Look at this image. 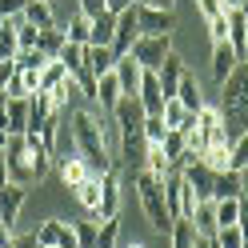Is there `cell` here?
<instances>
[{
    "label": "cell",
    "mask_w": 248,
    "mask_h": 248,
    "mask_svg": "<svg viewBox=\"0 0 248 248\" xmlns=\"http://www.w3.org/2000/svg\"><path fill=\"white\" fill-rule=\"evenodd\" d=\"M4 164H8V184H20L28 188L36 176H32V156H28V140L24 136H8L4 144Z\"/></svg>",
    "instance_id": "3957f363"
},
{
    "label": "cell",
    "mask_w": 248,
    "mask_h": 248,
    "mask_svg": "<svg viewBox=\"0 0 248 248\" xmlns=\"http://www.w3.org/2000/svg\"><path fill=\"white\" fill-rule=\"evenodd\" d=\"M44 60H48V56H40L36 48H20V52H16V68H20V72H40Z\"/></svg>",
    "instance_id": "60d3db41"
},
{
    "label": "cell",
    "mask_w": 248,
    "mask_h": 248,
    "mask_svg": "<svg viewBox=\"0 0 248 248\" xmlns=\"http://www.w3.org/2000/svg\"><path fill=\"white\" fill-rule=\"evenodd\" d=\"M28 0H0V20H12V16H20Z\"/></svg>",
    "instance_id": "bcb514c9"
},
{
    "label": "cell",
    "mask_w": 248,
    "mask_h": 248,
    "mask_svg": "<svg viewBox=\"0 0 248 248\" xmlns=\"http://www.w3.org/2000/svg\"><path fill=\"white\" fill-rule=\"evenodd\" d=\"M136 4H144V8H176V0H136Z\"/></svg>",
    "instance_id": "816d5d0a"
},
{
    "label": "cell",
    "mask_w": 248,
    "mask_h": 248,
    "mask_svg": "<svg viewBox=\"0 0 248 248\" xmlns=\"http://www.w3.org/2000/svg\"><path fill=\"white\" fill-rule=\"evenodd\" d=\"M244 28H248V8H244Z\"/></svg>",
    "instance_id": "680465c9"
},
{
    "label": "cell",
    "mask_w": 248,
    "mask_h": 248,
    "mask_svg": "<svg viewBox=\"0 0 248 248\" xmlns=\"http://www.w3.org/2000/svg\"><path fill=\"white\" fill-rule=\"evenodd\" d=\"M236 64H240V56L232 52V44H228V40H216V44H212V80L224 84L228 72L236 68Z\"/></svg>",
    "instance_id": "7c38bea8"
},
{
    "label": "cell",
    "mask_w": 248,
    "mask_h": 248,
    "mask_svg": "<svg viewBox=\"0 0 248 248\" xmlns=\"http://www.w3.org/2000/svg\"><path fill=\"white\" fill-rule=\"evenodd\" d=\"M196 12H200L204 24H208V20H216V16H224V4H220V0H196Z\"/></svg>",
    "instance_id": "ee69618b"
},
{
    "label": "cell",
    "mask_w": 248,
    "mask_h": 248,
    "mask_svg": "<svg viewBox=\"0 0 248 248\" xmlns=\"http://www.w3.org/2000/svg\"><path fill=\"white\" fill-rule=\"evenodd\" d=\"M192 228L200 232V236H212V232H216V204H212V200H200V204H196Z\"/></svg>",
    "instance_id": "836d02e7"
},
{
    "label": "cell",
    "mask_w": 248,
    "mask_h": 248,
    "mask_svg": "<svg viewBox=\"0 0 248 248\" xmlns=\"http://www.w3.org/2000/svg\"><path fill=\"white\" fill-rule=\"evenodd\" d=\"M184 72H188V64L180 60V52H168V56H164V64L156 68V80H160L164 100H168V96H176V84L184 80Z\"/></svg>",
    "instance_id": "ba28073f"
},
{
    "label": "cell",
    "mask_w": 248,
    "mask_h": 248,
    "mask_svg": "<svg viewBox=\"0 0 248 248\" xmlns=\"http://www.w3.org/2000/svg\"><path fill=\"white\" fill-rule=\"evenodd\" d=\"M124 248H144V244H124Z\"/></svg>",
    "instance_id": "6f0895ef"
},
{
    "label": "cell",
    "mask_w": 248,
    "mask_h": 248,
    "mask_svg": "<svg viewBox=\"0 0 248 248\" xmlns=\"http://www.w3.org/2000/svg\"><path fill=\"white\" fill-rule=\"evenodd\" d=\"M60 48H64V28H60V24L40 28V32H36V52H40V56L56 60V56H60Z\"/></svg>",
    "instance_id": "7402d4cb"
},
{
    "label": "cell",
    "mask_w": 248,
    "mask_h": 248,
    "mask_svg": "<svg viewBox=\"0 0 248 248\" xmlns=\"http://www.w3.org/2000/svg\"><path fill=\"white\" fill-rule=\"evenodd\" d=\"M136 36H140V28H136V4H132L128 12H120V16H116L112 52H116V56H128V52H132V44H136Z\"/></svg>",
    "instance_id": "52a82bcc"
},
{
    "label": "cell",
    "mask_w": 248,
    "mask_h": 248,
    "mask_svg": "<svg viewBox=\"0 0 248 248\" xmlns=\"http://www.w3.org/2000/svg\"><path fill=\"white\" fill-rule=\"evenodd\" d=\"M112 216H120V172L116 168L100 176V204L92 212V220H112Z\"/></svg>",
    "instance_id": "8992f818"
},
{
    "label": "cell",
    "mask_w": 248,
    "mask_h": 248,
    "mask_svg": "<svg viewBox=\"0 0 248 248\" xmlns=\"http://www.w3.org/2000/svg\"><path fill=\"white\" fill-rule=\"evenodd\" d=\"M228 196H244V176L240 172H216L212 200H228Z\"/></svg>",
    "instance_id": "484cf974"
},
{
    "label": "cell",
    "mask_w": 248,
    "mask_h": 248,
    "mask_svg": "<svg viewBox=\"0 0 248 248\" xmlns=\"http://www.w3.org/2000/svg\"><path fill=\"white\" fill-rule=\"evenodd\" d=\"M228 144H232V140H212L196 160L204 164V168H212V172H232V168H228Z\"/></svg>",
    "instance_id": "cb8c5ba5"
},
{
    "label": "cell",
    "mask_w": 248,
    "mask_h": 248,
    "mask_svg": "<svg viewBox=\"0 0 248 248\" xmlns=\"http://www.w3.org/2000/svg\"><path fill=\"white\" fill-rule=\"evenodd\" d=\"M196 236H200V232L192 228L188 216H176L172 228H168V240H172V248H192V244H196Z\"/></svg>",
    "instance_id": "f546056e"
},
{
    "label": "cell",
    "mask_w": 248,
    "mask_h": 248,
    "mask_svg": "<svg viewBox=\"0 0 248 248\" xmlns=\"http://www.w3.org/2000/svg\"><path fill=\"white\" fill-rule=\"evenodd\" d=\"M84 68L92 76H104L116 68V52L112 48H100V44H84Z\"/></svg>",
    "instance_id": "d6986e66"
},
{
    "label": "cell",
    "mask_w": 248,
    "mask_h": 248,
    "mask_svg": "<svg viewBox=\"0 0 248 248\" xmlns=\"http://www.w3.org/2000/svg\"><path fill=\"white\" fill-rule=\"evenodd\" d=\"M56 60L68 68V76H80V72H84V48H80V44H68V40H64V48H60Z\"/></svg>",
    "instance_id": "8d00e7d4"
},
{
    "label": "cell",
    "mask_w": 248,
    "mask_h": 248,
    "mask_svg": "<svg viewBox=\"0 0 248 248\" xmlns=\"http://www.w3.org/2000/svg\"><path fill=\"white\" fill-rule=\"evenodd\" d=\"M220 116H224L228 136L248 132V60H240L220 84Z\"/></svg>",
    "instance_id": "6da1fadb"
},
{
    "label": "cell",
    "mask_w": 248,
    "mask_h": 248,
    "mask_svg": "<svg viewBox=\"0 0 248 248\" xmlns=\"http://www.w3.org/2000/svg\"><path fill=\"white\" fill-rule=\"evenodd\" d=\"M112 36H116V16L112 12H100L88 28V44H100V48H112Z\"/></svg>",
    "instance_id": "ffe728a7"
},
{
    "label": "cell",
    "mask_w": 248,
    "mask_h": 248,
    "mask_svg": "<svg viewBox=\"0 0 248 248\" xmlns=\"http://www.w3.org/2000/svg\"><path fill=\"white\" fill-rule=\"evenodd\" d=\"M160 120H164V128H176V132H188L192 124H196V112H188L176 96H168L164 108H160Z\"/></svg>",
    "instance_id": "5bb4252c"
},
{
    "label": "cell",
    "mask_w": 248,
    "mask_h": 248,
    "mask_svg": "<svg viewBox=\"0 0 248 248\" xmlns=\"http://www.w3.org/2000/svg\"><path fill=\"white\" fill-rule=\"evenodd\" d=\"M228 168L232 172H248V132H240V136H232V144H228Z\"/></svg>",
    "instance_id": "d6a6232c"
},
{
    "label": "cell",
    "mask_w": 248,
    "mask_h": 248,
    "mask_svg": "<svg viewBox=\"0 0 248 248\" xmlns=\"http://www.w3.org/2000/svg\"><path fill=\"white\" fill-rule=\"evenodd\" d=\"M20 16H24L28 24H36V28H52V24H56V16H52V4H48V0H28Z\"/></svg>",
    "instance_id": "4316f807"
},
{
    "label": "cell",
    "mask_w": 248,
    "mask_h": 248,
    "mask_svg": "<svg viewBox=\"0 0 248 248\" xmlns=\"http://www.w3.org/2000/svg\"><path fill=\"white\" fill-rule=\"evenodd\" d=\"M52 116H56L52 96H48V92H32V96H28V132H40Z\"/></svg>",
    "instance_id": "8fae6325"
},
{
    "label": "cell",
    "mask_w": 248,
    "mask_h": 248,
    "mask_svg": "<svg viewBox=\"0 0 248 248\" xmlns=\"http://www.w3.org/2000/svg\"><path fill=\"white\" fill-rule=\"evenodd\" d=\"M36 92V72H12L8 76V84H4V100H24V96H32Z\"/></svg>",
    "instance_id": "44dd1931"
},
{
    "label": "cell",
    "mask_w": 248,
    "mask_h": 248,
    "mask_svg": "<svg viewBox=\"0 0 248 248\" xmlns=\"http://www.w3.org/2000/svg\"><path fill=\"white\" fill-rule=\"evenodd\" d=\"M64 76H68V68L60 64V60H44V68L36 72V92H52Z\"/></svg>",
    "instance_id": "83f0119b"
},
{
    "label": "cell",
    "mask_w": 248,
    "mask_h": 248,
    "mask_svg": "<svg viewBox=\"0 0 248 248\" xmlns=\"http://www.w3.org/2000/svg\"><path fill=\"white\" fill-rule=\"evenodd\" d=\"M96 248H120V220H96Z\"/></svg>",
    "instance_id": "74e56055"
},
{
    "label": "cell",
    "mask_w": 248,
    "mask_h": 248,
    "mask_svg": "<svg viewBox=\"0 0 248 248\" xmlns=\"http://www.w3.org/2000/svg\"><path fill=\"white\" fill-rule=\"evenodd\" d=\"M60 28H64V40H68V44H80V48H84V44H88V28H92V20L76 12V16H72L68 24H60Z\"/></svg>",
    "instance_id": "d590c367"
},
{
    "label": "cell",
    "mask_w": 248,
    "mask_h": 248,
    "mask_svg": "<svg viewBox=\"0 0 248 248\" xmlns=\"http://www.w3.org/2000/svg\"><path fill=\"white\" fill-rule=\"evenodd\" d=\"M76 248H96V220H72Z\"/></svg>",
    "instance_id": "ab89813d"
},
{
    "label": "cell",
    "mask_w": 248,
    "mask_h": 248,
    "mask_svg": "<svg viewBox=\"0 0 248 248\" xmlns=\"http://www.w3.org/2000/svg\"><path fill=\"white\" fill-rule=\"evenodd\" d=\"M12 244H16V228L0 224V248H12Z\"/></svg>",
    "instance_id": "f907efd6"
},
{
    "label": "cell",
    "mask_w": 248,
    "mask_h": 248,
    "mask_svg": "<svg viewBox=\"0 0 248 248\" xmlns=\"http://www.w3.org/2000/svg\"><path fill=\"white\" fill-rule=\"evenodd\" d=\"M0 100H4V92H0Z\"/></svg>",
    "instance_id": "91938a15"
},
{
    "label": "cell",
    "mask_w": 248,
    "mask_h": 248,
    "mask_svg": "<svg viewBox=\"0 0 248 248\" xmlns=\"http://www.w3.org/2000/svg\"><path fill=\"white\" fill-rule=\"evenodd\" d=\"M224 20H228V44H232V52H236L240 60H248V28H244V8L236 12H224Z\"/></svg>",
    "instance_id": "9a60e30c"
},
{
    "label": "cell",
    "mask_w": 248,
    "mask_h": 248,
    "mask_svg": "<svg viewBox=\"0 0 248 248\" xmlns=\"http://www.w3.org/2000/svg\"><path fill=\"white\" fill-rule=\"evenodd\" d=\"M20 52V40H16V16L12 20H0V60H16Z\"/></svg>",
    "instance_id": "1f68e13d"
},
{
    "label": "cell",
    "mask_w": 248,
    "mask_h": 248,
    "mask_svg": "<svg viewBox=\"0 0 248 248\" xmlns=\"http://www.w3.org/2000/svg\"><path fill=\"white\" fill-rule=\"evenodd\" d=\"M140 168H148L156 180H164L168 172H176V168L168 164V156H164V148H160V144H148V148H144V164H140Z\"/></svg>",
    "instance_id": "f1b7e54d"
},
{
    "label": "cell",
    "mask_w": 248,
    "mask_h": 248,
    "mask_svg": "<svg viewBox=\"0 0 248 248\" xmlns=\"http://www.w3.org/2000/svg\"><path fill=\"white\" fill-rule=\"evenodd\" d=\"M12 248H40V244H36V236H16V244H12Z\"/></svg>",
    "instance_id": "db71d44e"
},
{
    "label": "cell",
    "mask_w": 248,
    "mask_h": 248,
    "mask_svg": "<svg viewBox=\"0 0 248 248\" xmlns=\"http://www.w3.org/2000/svg\"><path fill=\"white\" fill-rule=\"evenodd\" d=\"M72 196H76V204H80L88 216L96 212V204H100V176H88V180H80L72 188Z\"/></svg>",
    "instance_id": "d4e9b609"
},
{
    "label": "cell",
    "mask_w": 248,
    "mask_h": 248,
    "mask_svg": "<svg viewBox=\"0 0 248 248\" xmlns=\"http://www.w3.org/2000/svg\"><path fill=\"white\" fill-rule=\"evenodd\" d=\"M12 72H16V60H0V92H4V84H8Z\"/></svg>",
    "instance_id": "681fc988"
},
{
    "label": "cell",
    "mask_w": 248,
    "mask_h": 248,
    "mask_svg": "<svg viewBox=\"0 0 248 248\" xmlns=\"http://www.w3.org/2000/svg\"><path fill=\"white\" fill-rule=\"evenodd\" d=\"M116 80H120V92L124 96H136V92H140V76H144V68L136 64L132 56H116Z\"/></svg>",
    "instance_id": "4fadbf2b"
},
{
    "label": "cell",
    "mask_w": 248,
    "mask_h": 248,
    "mask_svg": "<svg viewBox=\"0 0 248 248\" xmlns=\"http://www.w3.org/2000/svg\"><path fill=\"white\" fill-rule=\"evenodd\" d=\"M164 132H168V128H164L160 116H144V140H148V144H160Z\"/></svg>",
    "instance_id": "7bdbcfd3"
},
{
    "label": "cell",
    "mask_w": 248,
    "mask_h": 248,
    "mask_svg": "<svg viewBox=\"0 0 248 248\" xmlns=\"http://www.w3.org/2000/svg\"><path fill=\"white\" fill-rule=\"evenodd\" d=\"M136 28H140V36H172L176 32V8H144V4H136Z\"/></svg>",
    "instance_id": "5b68a950"
},
{
    "label": "cell",
    "mask_w": 248,
    "mask_h": 248,
    "mask_svg": "<svg viewBox=\"0 0 248 248\" xmlns=\"http://www.w3.org/2000/svg\"><path fill=\"white\" fill-rule=\"evenodd\" d=\"M168 52H172V36H136V44H132L128 56H132L144 72H156V68L164 64Z\"/></svg>",
    "instance_id": "277c9868"
},
{
    "label": "cell",
    "mask_w": 248,
    "mask_h": 248,
    "mask_svg": "<svg viewBox=\"0 0 248 248\" xmlns=\"http://www.w3.org/2000/svg\"><path fill=\"white\" fill-rule=\"evenodd\" d=\"M176 100L188 108V112H200V108H204V88H200L196 72H184V80L176 84Z\"/></svg>",
    "instance_id": "ac0fdd59"
},
{
    "label": "cell",
    "mask_w": 248,
    "mask_h": 248,
    "mask_svg": "<svg viewBox=\"0 0 248 248\" xmlns=\"http://www.w3.org/2000/svg\"><path fill=\"white\" fill-rule=\"evenodd\" d=\"M0 188H8V164H4V148H0Z\"/></svg>",
    "instance_id": "f5cc1de1"
},
{
    "label": "cell",
    "mask_w": 248,
    "mask_h": 248,
    "mask_svg": "<svg viewBox=\"0 0 248 248\" xmlns=\"http://www.w3.org/2000/svg\"><path fill=\"white\" fill-rule=\"evenodd\" d=\"M208 36H212V44H216V40H224V36H228V20H224V16L208 20Z\"/></svg>",
    "instance_id": "7dc6e473"
},
{
    "label": "cell",
    "mask_w": 248,
    "mask_h": 248,
    "mask_svg": "<svg viewBox=\"0 0 248 248\" xmlns=\"http://www.w3.org/2000/svg\"><path fill=\"white\" fill-rule=\"evenodd\" d=\"M56 172H60V184H64V188H76L80 180H88V176H92V172H88V164H84L80 156L56 160Z\"/></svg>",
    "instance_id": "603a6c76"
},
{
    "label": "cell",
    "mask_w": 248,
    "mask_h": 248,
    "mask_svg": "<svg viewBox=\"0 0 248 248\" xmlns=\"http://www.w3.org/2000/svg\"><path fill=\"white\" fill-rule=\"evenodd\" d=\"M76 12L88 16V20H96L100 12H108V8H104V0H76Z\"/></svg>",
    "instance_id": "f6af8a7d"
},
{
    "label": "cell",
    "mask_w": 248,
    "mask_h": 248,
    "mask_svg": "<svg viewBox=\"0 0 248 248\" xmlns=\"http://www.w3.org/2000/svg\"><path fill=\"white\" fill-rule=\"evenodd\" d=\"M36 32H40L36 24H28L24 16H16V40H20V48H36Z\"/></svg>",
    "instance_id": "b9f144b4"
},
{
    "label": "cell",
    "mask_w": 248,
    "mask_h": 248,
    "mask_svg": "<svg viewBox=\"0 0 248 248\" xmlns=\"http://www.w3.org/2000/svg\"><path fill=\"white\" fill-rule=\"evenodd\" d=\"M132 4H136V0H104V8L112 12V16H120V12H128Z\"/></svg>",
    "instance_id": "c3c4849f"
},
{
    "label": "cell",
    "mask_w": 248,
    "mask_h": 248,
    "mask_svg": "<svg viewBox=\"0 0 248 248\" xmlns=\"http://www.w3.org/2000/svg\"><path fill=\"white\" fill-rule=\"evenodd\" d=\"M64 224H68V220H56V216H52V220H44V224L32 232L36 244H40V248H56V244H60V236H64Z\"/></svg>",
    "instance_id": "e575fe53"
},
{
    "label": "cell",
    "mask_w": 248,
    "mask_h": 248,
    "mask_svg": "<svg viewBox=\"0 0 248 248\" xmlns=\"http://www.w3.org/2000/svg\"><path fill=\"white\" fill-rule=\"evenodd\" d=\"M4 144H8V132H4V128H0V148H4Z\"/></svg>",
    "instance_id": "9f6ffc18"
},
{
    "label": "cell",
    "mask_w": 248,
    "mask_h": 248,
    "mask_svg": "<svg viewBox=\"0 0 248 248\" xmlns=\"http://www.w3.org/2000/svg\"><path fill=\"white\" fill-rule=\"evenodd\" d=\"M132 184H136V196H140L144 220L152 224V232L168 236V228H172V216H168V208H164V188H160V180L152 176L148 168H136V172H132Z\"/></svg>",
    "instance_id": "7a4b0ae2"
},
{
    "label": "cell",
    "mask_w": 248,
    "mask_h": 248,
    "mask_svg": "<svg viewBox=\"0 0 248 248\" xmlns=\"http://www.w3.org/2000/svg\"><path fill=\"white\" fill-rule=\"evenodd\" d=\"M136 100H140L144 116H160V108H164V92H160L156 72H144V76H140V92H136Z\"/></svg>",
    "instance_id": "30bf717a"
},
{
    "label": "cell",
    "mask_w": 248,
    "mask_h": 248,
    "mask_svg": "<svg viewBox=\"0 0 248 248\" xmlns=\"http://www.w3.org/2000/svg\"><path fill=\"white\" fill-rule=\"evenodd\" d=\"M212 244L216 248H244V228L240 224H224L212 232Z\"/></svg>",
    "instance_id": "f35d334b"
},
{
    "label": "cell",
    "mask_w": 248,
    "mask_h": 248,
    "mask_svg": "<svg viewBox=\"0 0 248 248\" xmlns=\"http://www.w3.org/2000/svg\"><path fill=\"white\" fill-rule=\"evenodd\" d=\"M160 148H164V156H168V164H172V168L184 164V152H188V144H184V132L168 128V132H164V140H160Z\"/></svg>",
    "instance_id": "4dcf8cb0"
},
{
    "label": "cell",
    "mask_w": 248,
    "mask_h": 248,
    "mask_svg": "<svg viewBox=\"0 0 248 248\" xmlns=\"http://www.w3.org/2000/svg\"><path fill=\"white\" fill-rule=\"evenodd\" d=\"M24 200H28V188H20V184H8V188H0V224L16 228Z\"/></svg>",
    "instance_id": "9c48e42d"
},
{
    "label": "cell",
    "mask_w": 248,
    "mask_h": 248,
    "mask_svg": "<svg viewBox=\"0 0 248 248\" xmlns=\"http://www.w3.org/2000/svg\"><path fill=\"white\" fill-rule=\"evenodd\" d=\"M224 12H236V8H248V0H220Z\"/></svg>",
    "instance_id": "11a10c76"
},
{
    "label": "cell",
    "mask_w": 248,
    "mask_h": 248,
    "mask_svg": "<svg viewBox=\"0 0 248 248\" xmlns=\"http://www.w3.org/2000/svg\"><path fill=\"white\" fill-rule=\"evenodd\" d=\"M4 132L8 136L28 132V96L24 100H4Z\"/></svg>",
    "instance_id": "e0dca14e"
},
{
    "label": "cell",
    "mask_w": 248,
    "mask_h": 248,
    "mask_svg": "<svg viewBox=\"0 0 248 248\" xmlns=\"http://www.w3.org/2000/svg\"><path fill=\"white\" fill-rule=\"evenodd\" d=\"M48 96H52V108H56V112H72V108H80V96H84V92H80V84H76L72 76H64Z\"/></svg>",
    "instance_id": "2e32d148"
}]
</instances>
